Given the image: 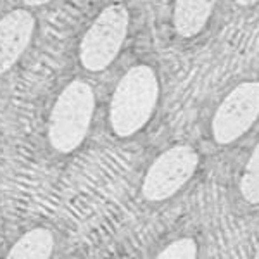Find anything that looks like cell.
<instances>
[{"label":"cell","mask_w":259,"mask_h":259,"mask_svg":"<svg viewBox=\"0 0 259 259\" xmlns=\"http://www.w3.org/2000/svg\"><path fill=\"white\" fill-rule=\"evenodd\" d=\"M161 85L149 64L130 68L118 81L109 104V126L116 137L130 139L152 119L159 102Z\"/></svg>","instance_id":"1"},{"label":"cell","mask_w":259,"mask_h":259,"mask_svg":"<svg viewBox=\"0 0 259 259\" xmlns=\"http://www.w3.org/2000/svg\"><path fill=\"white\" fill-rule=\"evenodd\" d=\"M95 112L90 83L73 80L62 89L49 118V142L54 150L69 154L85 142Z\"/></svg>","instance_id":"2"},{"label":"cell","mask_w":259,"mask_h":259,"mask_svg":"<svg viewBox=\"0 0 259 259\" xmlns=\"http://www.w3.org/2000/svg\"><path fill=\"white\" fill-rule=\"evenodd\" d=\"M128 28L130 12L123 4H112L100 11L80 41V64L92 73L109 68L123 49Z\"/></svg>","instance_id":"3"},{"label":"cell","mask_w":259,"mask_h":259,"mask_svg":"<svg viewBox=\"0 0 259 259\" xmlns=\"http://www.w3.org/2000/svg\"><path fill=\"white\" fill-rule=\"evenodd\" d=\"M199 161V152L187 144L162 150L145 171L142 195L149 202H162L175 197L194 178Z\"/></svg>","instance_id":"4"},{"label":"cell","mask_w":259,"mask_h":259,"mask_svg":"<svg viewBox=\"0 0 259 259\" xmlns=\"http://www.w3.org/2000/svg\"><path fill=\"white\" fill-rule=\"evenodd\" d=\"M259 119V81L247 80L221 99L211 119V137L218 145L239 142Z\"/></svg>","instance_id":"5"},{"label":"cell","mask_w":259,"mask_h":259,"mask_svg":"<svg viewBox=\"0 0 259 259\" xmlns=\"http://www.w3.org/2000/svg\"><path fill=\"white\" fill-rule=\"evenodd\" d=\"M35 30V18L24 9L11 11L0 19V74L9 71L28 49Z\"/></svg>","instance_id":"6"},{"label":"cell","mask_w":259,"mask_h":259,"mask_svg":"<svg viewBox=\"0 0 259 259\" xmlns=\"http://www.w3.org/2000/svg\"><path fill=\"white\" fill-rule=\"evenodd\" d=\"M218 0H175L171 26L182 38H194L209 23Z\"/></svg>","instance_id":"7"},{"label":"cell","mask_w":259,"mask_h":259,"mask_svg":"<svg viewBox=\"0 0 259 259\" xmlns=\"http://www.w3.org/2000/svg\"><path fill=\"white\" fill-rule=\"evenodd\" d=\"M54 235L47 228H33L24 233L21 239L11 247L7 257H33L45 259L52 256Z\"/></svg>","instance_id":"8"},{"label":"cell","mask_w":259,"mask_h":259,"mask_svg":"<svg viewBox=\"0 0 259 259\" xmlns=\"http://www.w3.org/2000/svg\"><path fill=\"white\" fill-rule=\"evenodd\" d=\"M240 197L250 206L259 204V142L250 150L239 178Z\"/></svg>","instance_id":"9"},{"label":"cell","mask_w":259,"mask_h":259,"mask_svg":"<svg viewBox=\"0 0 259 259\" xmlns=\"http://www.w3.org/2000/svg\"><path fill=\"white\" fill-rule=\"evenodd\" d=\"M199 254V245L197 242L190 237H182L178 240L169 242L168 245H164L162 250L157 254V257H169V259H190L195 257Z\"/></svg>","instance_id":"10"},{"label":"cell","mask_w":259,"mask_h":259,"mask_svg":"<svg viewBox=\"0 0 259 259\" xmlns=\"http://www.w3.org/2000/svg\"><path fill=\"white\" fill-rule=\"evenodd\" d=\"M235 4L240 7H252V6H256V4H259V0H235Z\"/></svg>","instance_id":"11"},{"label":"cell","mask_w":259,"mask_h":259,"mask_svg":"<svg viewBox=\"0 0 259 259\" xmlns=\"http://www.w3.org/2000/svg\"><path fill=\"white\" fill-rule=\"evenodd\" d=\"M26 6H33V7H36V6H45V4H49L50 0H23Z\"/></svg>","instance_id":"12"}]
</instances>
